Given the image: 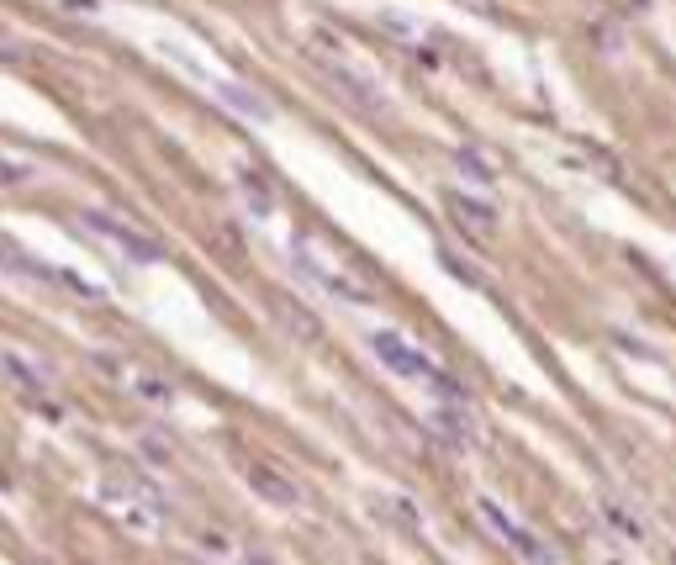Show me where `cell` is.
Here are the masks:
<instances>
[{"instance_id":"6da1fadb","label":"cell","mask_w":676,"mask_h":565,"mask_svg":"<svg viewBox=\"0 0 676 565\" xmlns=\"http://www.w3.org/2000/svg\"><path fill=\"white\" fill-rule=\"evenodd\" d=\"M80 222H85L90 238L111 243V249H117L122 259H133V265H154V259H159V243L148 238L143 228H133V222H122L111 212H80Z\"/></svg>"},{"instance_id":"7a4b0ae2","label":"cell","mask_w":676,"mask_h":565,"mask_svg":"<svg viewBox=\"0 0 676 565\" xmlns=\"http://www.w3.org/2000/svg\"><path fill=\"white\" fill-rule=\"evenodd\" d=\"M312 69L323 74V80L333 90H344V101L354 111H365V117H386V101H381V90H375L365 74H354V64H344L338 53H312Z\"/></svg>"},{"instance_id":"3957f363","label":"cell","mask_w":676,"mask_h":565,"mask_svg":"<svg viewBox=\"0 0 676 565\" xmlns=\"http://www.w3.org/2000/svg\"><path fill=\"white\" fill-rule=\"evenodd\" d=\"M296 270H302L312 286H323L328 296H338V301H354V307H370V286H360L349 270H338V265H328V259H317L307 243H296Z\"/></svg>"},{"instance_id":"277c9868","label":"cell","mask_w":676,"mask_h":565,"mask_svg":"<svg viewBox=\"0 0 676 565\" xmlns=\"http://www.w3.org/2000/svg\"><path fill=\"white\" fill-rule=\"evenodd\" d=\"M370 349H375V360H381L391 375H402V381H434V365H428V360L407 344L402 333L375 328V333H370Z\"/></svg>"},{"instance_id":"5b68a950","label":"cell","mask_w":676,"mask_h":565,"mask_svg":"<svg viewBox=\"0 0 676 565\" xmlns=\"http://www.w3.org/2000/svg\"><path fill=\"white\" fill-rule=\"evenodd\" d=\"M444 212L455 217V228L465 233V238H492V222H497V212H492V201H476V196H465V191H455L449 185L444 191Z\"/></svg>"},{"instance_id":"8992f818","label":"cell","mask_w":676,"mask_h":565,"mask_svg":"<svg viewBox=\"0 0 676 565\" xmlns=\"http://www.w3.org/2000/svg\"><path fill=\"white\" fill-rule=\"evenodd\" d=\"M434 428H439V439H444L449 449H476V418H471V407H449V402H439Z\"/></svg>"},{"instance_id":"52a82bcc","label":"cell","mask_w":676,"mask_h":565,"mask_svg":"<svg viewBox=\"0 0 676 565\" xmlns=\"http://www.w3.org/2000/svg\"><path fill=\"white\" fill-rule=\"evenodd\" d=\"M0 370H6L11 381L22 386V397H32L37 407H48V375H43V370H32L16 349H0Z\"/></svg>"},{"instance_id":"ba28073f","label":"cell","mask_w":676,"mask_h":565,"mask_svg":"<svg viewBox=\"0 0 676 565\" xmlns=\"http://www.w3.org/2000/svg\"><path fill=\"white\" fill-rule=\"evenodd\" d=\"M0 265H6V270H16V275L43 280V286H69V291H85L80 280H69V275H59V270H48L43 259H32V254H22V249H6V243H0Z\"/></svg>"},{"instance_id":"9c48e42d","label":"cell","mask_w":676,"mask_h":565,"mask_svg":"<svg viewBox=\"0 0 676 565\" xmlns=\"http://www.w3.org/2000/svg\"><path fill=\"white\" fill-rule=\"evenodd\" d=\"M249 486H254L265 502H280V507H296V502H302V492H296V486L280 476V470H270V465H254V470H249Z\"/></svg>"},{"instance_id":"30bf717a","label":"cell","mask_w":676,"mask_h":565,"mask_svg":"<svg viewBox=\"0 0 676 565\" xmlns=\"http://www.w3.org/2000/svg\"><path fill=\"white\" fill-rule=\"evenodd\" d=\"M270 317H275V323H280V328H291L296 338H307V344H312V338H317V333H323V328H317V317H307V312H302V307H296V301H291V296H275V301H270Z\"/></svg>"},{"instance_id":"8fae6325","label":"cell","mask_w":676,"mask_h":565,"mask_svg":"<svg viewBox=\"0 0 676 565\" xmlns=\"http://www.w3.org/2000/svg\"><path fill=\"white\" fill-rule=\"evenodd\" d=\"M217 96H222V106H238L243 117H254V122L270 117V101H259L249 85H217Z\"/></svg>"},{"instance_id":"7c38bea8","label":"cell","mask_w":676,"mask_h":565,"mask_svg":"<svg viewBox=\"0 0 676 565\" xmlns=\"http://www.w3.org/2000/svg\"><path fill=\"white\" fill-rule=\"evenodd\" d=\"M449 159H455V169H460L471 185H492V159H486L481 148H455Z\"/></svg>"},{"instance_id":"4fadbf2b","label":"cell","mask_w":676,"mask_h":565,"mask_svg":"<svg viewBox=\"0 0 676 565\" xmlns=\"http://www.w3.org/2000/svg\"><path fill=\"white\" fill-rule=\"evenodd\" d=\"M238 191H243V201H249L259 217H270V212H275V196H270V185L259 180L254 169H243V175H238Z\"/></svg>"},{"instance_id":"5bb4252c","label":"cell","mask_w":676,"mask_h":565,"mask_svg":"<svg viewBox=\"0 0 676 565\" xmlns=\"http://www.w3.org/2000/svg\"><path fill=\"white\" fill-rule=\"evenodd\" d=\"M513 544L523 550V560H529V565H560V555H555L539 534H529V529H518V534H513Z\"/></svg>"},{"instance_id":"9a60e30c","label":"cell","mask_w":676,"mask_h":565,"mask_svg":"<svg viewBox=\"0 0 676 565\" xmlns=\"http://www.w3.org/2000/svg\"><path fill=\"white\" fill-rule=\"evenodd\" d=\"M481 518H486V523H492V529H497V534H502L507 544H513V534H518V523H513V518H507V513H502V507H497V502H486V497H481Z\"/></svg>"},{"instance_id":"2e32d148","label":"cell","mask_w":676,"mask_h":565,"mask_svg":"<svg viewBox=\"0 0 676 565\" xmlns=\"http://www.w3.org/2000/svg\"><path fill=\"white\" fill-rule=\"evenodd\" d=\"M138 397L154 402V407H169V402H175V391H169L164 381H148V375H143V381H138Z\"/></svg>"},{"instance_id":"e0dca14e","label":"cell","mask_w":676,"mask_h":565,"mask_svg":"<svg viewBox=\"0 0 676 565\" xmlns=\"http://www.w3.org/2000/svg\"><path fill=\"white\" fill-rule=\"evenodd\" d=\"M603 513H608V523H613V529H618V534H629V539H640V534H645V529H640V523H634V518H629V513H624V507H618V502H608V507H603Z\"/></svg>"},{"instance_id":"ac0fdd59","label":"cell","mask_w":676,"mask_h":565,"mask_svg":"<svg viewBox=\"0 0 676 565\" xmlns=\"http://www.w3.org/2000/svg\"><path fill=\"white\" fill-rule=\"evenodd\" d=\"M16 53H22V37H16V32H6V27H0V59H16Z\"/></svg>"},{"instance_id":"d6986e66","label":"cell","mask_w":676,"mask_h":565,"mask_svg":"<svg viewBox=\"0 0 676 565\" xmlns=\"http://www.w3.org/2000/svg\"><path fill=\"white\" fill-rule=\"evenodd\" d=\"M391 513H397L407 529H418V513H412V502H391Z\"/></svg>"},{"instance_id":"ffe728a7","label":"cell","mask_w":676,"mask_h":565,"mask_svg":"<svg viewBox=\"0 0 676 565\" xmlns=\"http://www.w3.org/2000/svg\"><path fill=\"white\" fill-rule=\"evenodd\" d=\"M238 565H270V560H265V555H243Z\"/></svg>"},{"instance_id":"44dd1931","label":"cell","mask_w":676,"mask_h":565,"mask_svg":"<svg viewBox=\"0 0 676 565\" xmlns=\"http://www.w3.org/2000/svg\"><path fill=\"white\" fill-rule=\"evenodd\" d=\"M608 565H613V560H608Z\"/></svg>"}]
</instances>
